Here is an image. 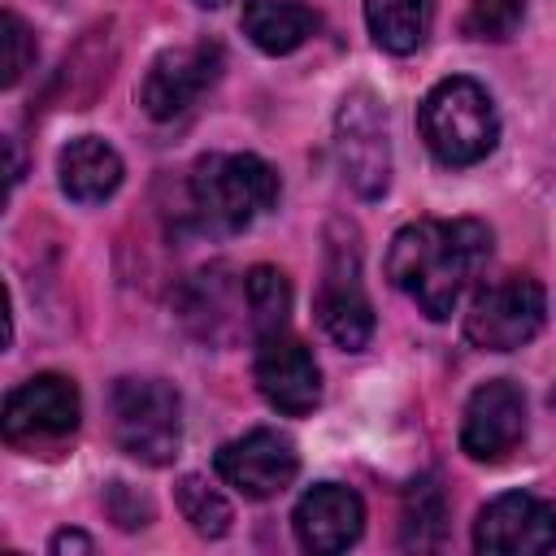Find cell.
I'll list each match as a JSON object with an SVG mask.
<instances>
[{
	"label": "cell",
	"instance_id": "cell-15",
	"mask_svg": "<svg viewBox=\"0 0 556 556\" xmlns=\"http://www.w3.org/2000/svg\"><path fill=\"white\" fill-rule=\"evenodd\" d=\"M56 174H61V191L74 204H100L122 187V156L100 135H78L61 148Z\"/></svg>",
	"mask_w": 556,
	"mask_h": 556
},
{
	"label": "cell",
	"instance_id": "cell-21",
	"mask_svg": "<svg viewBox=\"0 0 556 556\" xmlns=\"http://www.w3.org/2000/svg\"><path fill=\"white\" fill-rule=\"evenodd\" d=\"M521 17H526V0H469L465 30H469L473 39L504 43V39H513V30L521 26Z\"/></svg>",
	"mask_w": 556,
	"mask_h": 556
},
{
	"label": "cell",
	"instance_id": "cell-13",
	"mask_svg": "<svg viewBox=\"0 0 556 556\" xmlns=\"http://www.w3.org/2000/svg\"><path fill=\"white\" fill-rule=\"evenodd\" d=\"M256 387L269 408L300 417L321 400V369L295 334H274L256 343Z\"/></svg>",
	"mask_w": 556,
	"mask_h": 556
},
{
	"label": "cell",
	"instance_id": "cell-4",
	"mask_svg": "<svg viewBox=\"0 0 556 556\" xmlns=\"http://www.w3.org/2000/svg\"><path fill=\"white\" fill-rule=\"evenodd\" d=\"M113 439L139 465H169L182 443L178 391L161 378H117L109 395Z\"/></svg>",
	"mask_w": 556,
	"mask_h": 556
},
{
	"label": "cell",
	"instance_id": "cell-1",
	"mask_svg": "<svg viewBox=\"0 0 556 556\" xmlns=\"http://www.w3.org/2000/svg\"><path fill=\"white\" fill-rule=\"evenodd\" d=\"M491 256V230L473 217L456 222H413L391 239L387 278L434 321L452 317L460 291Z\"/></svg>",
	"mask_w": 556,
	"mask_h": 556
},
{
	"label": "cell",
	"instance_id": "cell-12",
	"mask_svg": "<svg viewBox=\"0 0 556 556\" xmlns=\"http://www.w3.org/2000/svg\"><path fill=\"white\" fill-rule=\"evenodd\" d=\"M526 434V395L517 382L508 378H491L482 382L460 417V452L469 460H504Z\"/></svg>",
	"mask_w": 556,
	"mask_h": 556
},
{
	"label": "cell",
	"instance_id": "cell-7",
	"mask_svg": "<svg viewBox=\"0 0 556 556\" xmlns=\"http://www.w3.org/2000/svg\"><path fill=\"white\" fill-rule=\"evenodd\" d=\"M78 430V387L65 374H35L4 400V439L22 452H43Z\"/></svg>",
	"mask_w": 556,
	"mask_h": 556
},
{
	"label": "cell",
	"instance_id": "cell-5",
	"mask_svg": "<svg viewBox=\"0 0 556 556\" xmlns=\"http://www.w3.org/2000/svg\"><path fill=\"white\" fill-rule=\"evenodd\" d=\"M334 152L348 187L361 200H378L391 187V143L387 109L369 87H352L334 113Z\"/></svg>",
	"mask_w": 556,
	"mask_h": 556
},
{
	"label": "cell",
	"instance_id": "cell-26",
	"mask_svg": "<svg viewBox=\"0 0 556 556\" xmlns=\"http://www.w3.org/2000/svg\"><path fill=\"white\" fill-rule=\"evenodd\" d=\"M195 4H204V9H217V4H226V0H195Z\"/></svg>",
	"mask_w": 556,
	"mask_h": 556
},
{
	"label": "cell",
	"instance_id": "cell-8",
	"mask_svg": "<svg viewBox=\"0 0 556 556\" xmlns=\"http://www.w3.org/2000/svg\"><path fill=\"white\" fill-rule=\"evenodd\" d=\"M473 547L491 556H543L556 547V508L530 491L495 495L473 521Z\"/></svg>",
	"mask_w": 556,
	"mask_h": 556
},
{
	"label": "cell",
	"instance_id": "cell-2",
	"mask_svg": "<svg viewBox=\"0 0 556 556\" xmlns=\"http://www.w3.org/2000/svg\"><path fill=\"white\" fill-rule=\"evenodd\" d=\"M417 126L426 148L443 165H478L491 156L500 139V117L482 83L473 78H443L426 91L417 109Z\"/></svg>",
	"mask_w": 556,
	"mask_h": 556
},
{
	"label": "cell",
	"instance_id": "cell-18",
	"mask_svg": "<svg viewBox=\"0 0 556 556\" xmlns=\"http://www.w3.org/2000/svg\"><path fill=\"white\" fill-rule=\"evenodd\" d=\"M243 304H248V330L252 339H274L287 330L291 317V282L274 265H252L243 274Z\"/></svg>",
	"mask_w": 556,
	"mask_h": 556
},
{
	"label": "cell",
	"instance_id": "cell-20",
	"mask_svg": "<svg viewBox=\"0 0 556 556\" xmlns=\"http://www.w3.org/2000/svg\"><path fill=\"white\" fill-rule=\"evenodd\" d=\"M174 495H178V508H182V517L191 521V530L200 539H222L230 530L235 513H230L226 495L217 486H208L200 473H182L178 486H174Z\"/></svg>",
	"mask_w": 556,
	"mask_h": 556
},
{
	"label": "cell",
	"instance_id": "cell-25",
	"mask_svg": "<svg viewBox=\"0 0 556 556\" xmlns=\"http://www.w3.org/2000/svg\"><path fill=\"white\" fill-rule=\"evenodd\" d=\"M22 178V152H17V139H9V187H17Z\"/></svg>",
	"mask_w": 556,
	"mask_h": 556
},
{
	"label": "cell",
	"instance_id": "cell-11",
	"mask_svg": "<svg viewBox=\"0 0 556 556\" xmlns=\"http://www.w3.org/2000/svg\"><path fill=\"white\" fill-rule=\"evenodd\" d=\"M317 321L343 352H361L374 334V304L361 287V256L348 243H330L317 287Z\"/></svg>",
	"mask_w": 556,
	"mask_h": 556
},
{
	"label": "cell",
	"instance_id": "cell-17",
	"mask_svg": "<svg viewBox=\"0 0 556 556\" xmlns=\"http://www.w3.org/2000/svg\"><path fill=\"white\" fill-rule=\"evenodd\" d=\"M369 35L382 52L408 56L426 43L430 30V0H365Z\"/></svg>",
	"mask_w": 556,
	"mask_h": 556
},
{
	"label": "cell",
	"instance_id": "cell-6",
	"mask_svg": "<svg viewBox=\"0 0 556 556\" xmlns=\"http://www.w3.org/2000/svg\"><path fill=\"white\" fill-rule=\"evenodd\" d=\"M543 317H547L543 287L530 274H504L473 295L465 313V339L482 352H513L543 330Z\"/></svg>",
	"mask_w": 556,
	"mask_h": 556
},
{
	"label": "cell",
	"instance_id": "cell-23",
	"mask_svg": "<svg viewBox=\"0 0 556 556\" xmlns=\"http://www.w3.org/2000/svg\"><path fill=\"white\" fill-rule=\"evenodd\" d=\"M109 513H113V521H117L122 530L148 526V517H152L148 500H143V495H135L126 482H113V486H109Z\"/></svg>",
	"mask_w": 556,
	"mask_h": 556
},
{
	"label": "cell",
	"instance_id": "cell-24",
	"mask_svg": "<svg viewBox=\"0 0 556 556\" xmlns=\"http://www.w3.org/2000/svg\"><path fill=\"white\" fill-rule=\"evenodd\" d=\"M56 556H65V552H91L96 543L83 534V530H61V534H52V543H48Z\"/></svg>",
	"mask_w": 556,
	"mask_h": 556
},
{
	"label": "cell",
	"instance_id": "cell-3",
	"mask_svg": "<svg viewBox=\"0 0 556 556\" xmlns=\"http://www.w3.org/2000/svg\"><path fill=\"white\" fill-rule=\"evenodd\" d=\"M278 200V174L252 152H213L191 169V204L213 230H243Z\"/></svg>",
	"mask_w": 556,
	"mask_h": 556
},
{
	"label": "cell",
	"instance_id": "cell-16",
	"mask_svg": "<svg viewBox=\"0 0 556 556\" xmlns=\"http://www.w3.org/2000/svg\"><path fill=\"white\" fill-rule=\"evenodd\" d=\"M313 26H317V13L304 0H248L243 4V35L269 56L295 52L313 35Z\"/></svg>",
	"mask_w": 556,
	"mask_h": 556
},
{
	"label": "cell",
	"instance_id": "cell-14",
	"mask_svg": "<svg viewBox=\"0 0 556 556\" xmlns=\"http://www.w3.org/2000/svg\"><path fill=\"white\" fill-rule=\"evenodd\" d=\"M291 526H295V543L304 552L334 556V552H348L361 539L365 504H361L356 491H348L339 482H317L313 491L300 495V504L291 513Z\"/></svg>",
	"mask_w": 556,
	"mask_h": 556
},
{
	"label": "cell",
	"instance_id": "cell-9",
	"mask_svg": "<svg viewBox=\"0 0 556 556\" xmlns=\"http://www.w3.org/2000/svg\"><path fill=\"white\" fill-rule=\"evenodd\" d=\"M217 473L248 500H274L278 491H287L300 473V452L282 430H248L243 439L222 443L217 452Z\"/></svg>",
	"mask_w": 556,
	"mask_h": 556
},
{
	"label": "cell",
	"instance_id": "cell-22",
	"mask_svg": "<svg viewBox=\"0 0 556 556\" xmlns=\"http://www.w3.org/2000/svg\"><path fill=\"white\" fill-rule=\"evenodd\" d=\"M0 26H4V35H0L4 39V87H17L22 74L35 65V35L13 9H4Z\"/></svg>",
	"mask_w": 556,
	"mask_h": 556
},
{
	"label": "cell",
	"instance_id": "cell-10",
	"mask_svg": "<svg viewBox=\"0 0 556 556\" xmlns=\"http://www.w3.org/2000/svg\"><path fill=\"white\" fill-rule=\"evenodd\" d=\"M222 70V48L217 43H187V48H169L161 52L139 87V104L148 117L169 122L178 113H187L217 78Z\"/></svg>",
	"mask_w": 556,
	"mask_h": 556
},
{
	"label": "cell",
	"instance_id": "cell-19",
	"mask_svg": "<svg viewBox=\"0 0 556 556\" xmlns=\"http://www.w3.org/2000/svg\"><path fill=\"white\" fill-rule=\"evenodd\" d=\"M447 530V504L434 478H421L404 495V521H400V543L404 547H439Z\"/></svg>",
	"mask_w": 556,
	"mask_h": 556
}]
</instances>
